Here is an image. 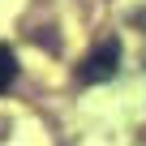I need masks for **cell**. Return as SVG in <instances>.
<instances>
[{
	"instance_id": "obj_1",
	"label": "cell",
	"mask_w": 146,
	"mask_h": 146,
	"mask_svg": "<svg viewBox=\"0 0 146 146\" xmlns=\"http://www.w3.org/2000/svg\"><path fill=\"white\" fill-rule=\"evenodd\" d=\"M120 73V39H99L86 56H82V64H78V82L82 86H99V82H112Z\"/></svg>"
},
{
	"instance_id": "obj_2",
	"label": "cell",
	"mask_w": 146,
	"mask_h": 146,
	"mask_svg": "<svg viewBox=\"0 0 146 146\" xmlns=\"http://www.w3.org/2000/svg\"><path fill=\"white\" fill-rule=\"evenodd\" d=\"M13 82H17V52L9 43H0V95H5Z\"/></svg>"
}]
</instances>
